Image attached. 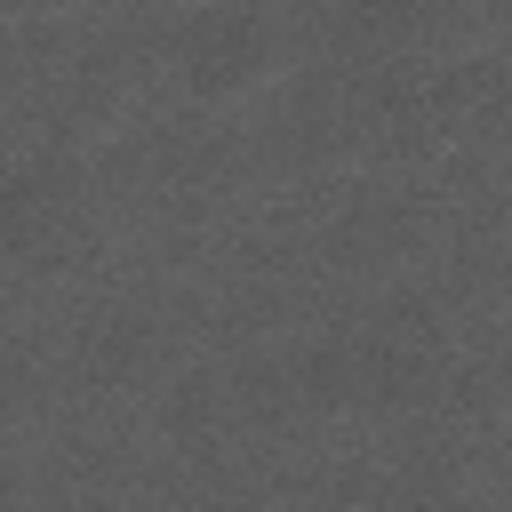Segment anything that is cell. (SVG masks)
Segmentation results:
<instances>
[{"mask_svg":"<svg viewBox=\"0 0 512 512\" xmlns=\"http://www.w3.org/2000/svg\"><path fill=\"white\" fill-rule=\"evenodd\" d=\"M160 64L192 104L224 112V104H248L256 88L280 80L288 40L264 0H184L160 24Z\"/></svg>","mask_w":512,"mask_h":512,"instance_id":"6da1fadb","label":"cell"},{"mask_svg":"<svg viewBox=\"0 0 512 512\" xmlns=\"http://www.w3.org/2000/svg\"><path fill=\"white\" fill-rule=\"evenodd\" d=\"M88 216V152L48 144L0 176V264H48Z\"/></svg>","mask_w":512,"mask_h":512,"instance_id":"7a4b0ae2","label":"cell"},{"mask_svg":"<svg viewBox=\"0 0 512 512\" xmlns=\"http://www.w3.org/2000/svg\"><path fill=\"white\" fill-rule=\"evenodd\" d=\"M440 40L432 0H336V48L352 64H400Z\"/></svg>","mask_w":512,"mask_h":512,"instance_id":"3957f363","label":"cell"},{"mask_svg":"<svg viewBox=\"0 0 512 512\" xmlns=\"http://www.w3.org/2000/svg\"><path fill=\"white\" fill-rule=\"evenodd\" d=\"M0 488H8V472H0Z\"/></svg>","mask_w":512,"mask_h":512,"instance_id":"277c9868","label":"cell"}]
</instances>
